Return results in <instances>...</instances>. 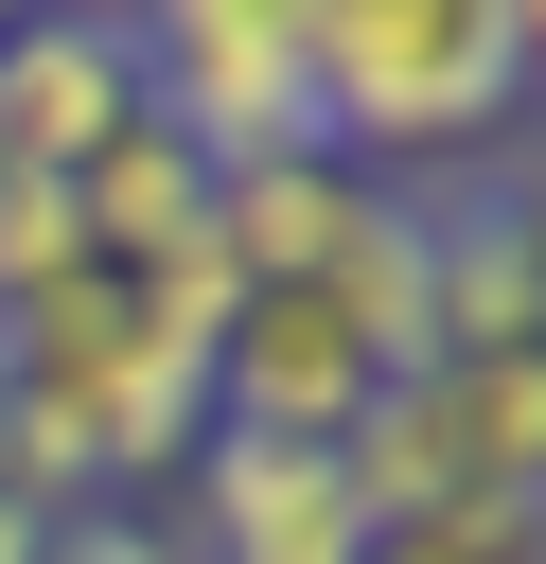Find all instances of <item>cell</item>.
Segmentation results:
<instances>
[{"mask_svg":"<svg viewBox=\"0 0 546 564\" xmlns=\"http://www.w3.org/2000/svg\"><path fill=\"white\" fill-rule=\"evenodd\" d=\"M299 88H317V141L352 176H458L476 141L528 123V53H511V0H299Z\"/></svg>","mask_w":546,"mask_h":564,"instance_id":"obj_1","label":"cell"},{"mask_svg":"<svg viewBox=\"0 0 546 564\" xmlns=\"http://www.w3.org/2000/svg\"><path fill=\"white\" fill-rule=\"evenodd\" d=\"M123 35H141V123L194 141V176L335 159V141H317V88H299V0H159V18H123Z\"/></svg>","mask_w":546,"mask_h":564,"instance_id":"obj_2","label":"cell"},{"mask_svg":"<svg viewBox=\"0 0 546 564\" xmlns=\"http://www.w3.org/2000/svg\"><path fill=\"white\" fill-rule=\"evenodd\" d=\"M370 388H387V370L335 335L317 282H247V317H229V352H211V423H229V441H352Z\"/></svg>","mask_w":546,"mask_h":564,"instance_id":"obj_3","label":"cell"},{"mask_svg":"<svg viewBox=\"0 0 546 564\" xmlns=\"http://www.w3.org/2000/svg\"><path fill=\"white\" fill-rule=\"evenodd\" d=\"M123 123H141L123 18H0V176H88Z\"/></svg>","mask_w":546,"mask_h":564,"instance_id":"obj_4","label":"cell"},{"mask_svg":"<svg viewBox=\"0 0 546 564\" xmlns=\"http://www.w3.org/2000/svg\"><path fill=\"white\" fill-rule=\"evenodd\" d=\"M194 564H370L335 441H194Z\"/></svg>","mask_w":546,"mask_h":564,"instance_id":"obj_5","label":"cell"},{"mask_svg":"<svg viewBox=\"0 0 546 564\" xmlns=\"http://www.w3.org/2000/svg\"><path fill=\"white\" fill-rule=\"evenodd\" d=\"M352 212H370L352 159H247V176H211V247H229V282H317Z\"/></svg>","mask_w":546,"mask_h":564,"instance_id":"obj_6","label":"cell"},{"mask_svg":"<svg viewBox=\"0 0 546 564\" xmlns=\"http://www.w3.org/2000/svg\"><path fill=\"white\" fill-rule=\"evenodd\" d=\"M70 212H88V264H159V247H194V229H211V176H194V141L123 123V141L70 176Z\"/></svg>","mask_w":546,"mask_h":564,"instance_id":"obj_7","label":"cell"},{"mask_svg":"<svg viewBox=\"0 0 546 564\" xmlns=\"http://www.w3.org/2000/svg\"><path fill=\"white\" fill-rule=\"evenodd\" d=\"M53 282H88V212H70V176H0V317H35Z\"/></svg>","mask_w":546,"mask_h":564,"instance_id":"obj_8","label":"cell"}]
</instances>
